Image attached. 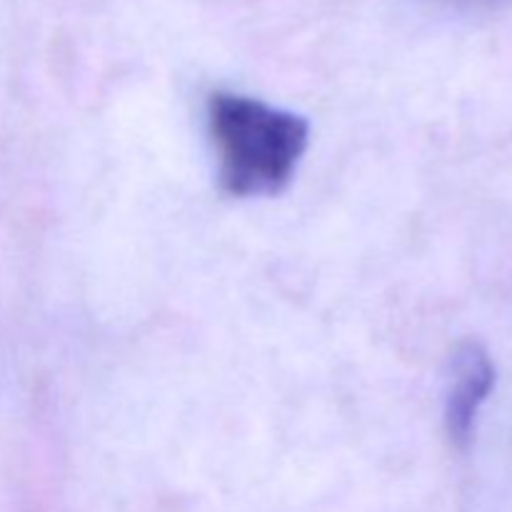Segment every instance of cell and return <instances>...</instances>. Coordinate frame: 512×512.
Returning a JSON list of instances; mask_svg holds the SVG:
<instances>
[{
  "label": "cell",
  "instance_id": "1",
  "mask_svg": "<svg viewBox=\"0 0 512 512\" xmlns=\"http://www.w3.org/2000/svg\"><path fill=\"white\" fill-rule=\"evenodd\" d=\"M208 125L220 183L238 198L280 193L308 148L310 128L300 115L248 95H210Z\"/></svg>",
  "mask_w": 512,
  "mask_h": 512
},
{
  "label": "cell",
  "instance_id": "2",
  "mask_svg": "<svg viewBox=\"0 0 512 512\" xmlns=\"http://www.w3.org/2000/svg\"><path fill=\"white\" fill-rule=\"evenodd\" d=\"M495 365L480 343H463L450 368V388L445 400V425L455 445L465 448L473 440L483 405L495 388Z\"/></svg>",
  "mask_w": 512,
  "mask_h": 512
}]
</instances>
